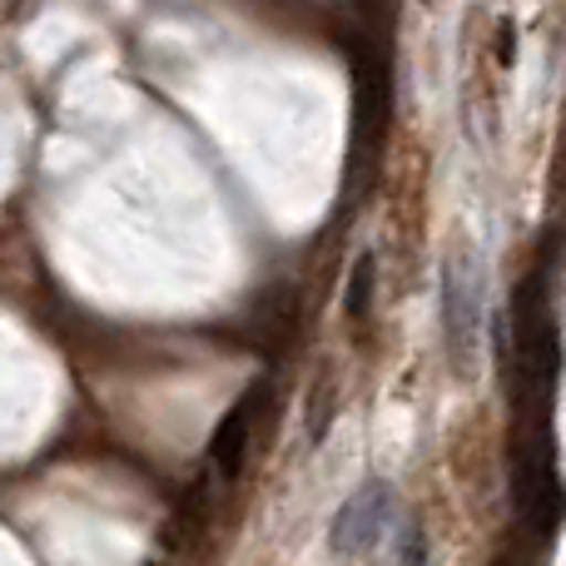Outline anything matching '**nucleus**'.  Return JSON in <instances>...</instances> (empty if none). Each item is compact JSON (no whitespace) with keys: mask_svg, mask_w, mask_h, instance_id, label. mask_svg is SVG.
<instances>
[{"mask_svg":"<svg viewBox=\"0 0 566 566\" xmlns=\"http://www.w3.org/2000/svg\"><path fill=\"white\" fill-rule=\"evenodd\" d=\"M438 303H442V338H448L452 353V368L468 373L472 368V353H478V318H482V289L478 274L468 269V259L452 254L442 264V283H438Z\"/></svg>","mask_w":566,"mask_h":566,"instance_id":"4","label":"nucleus"},{"mask_svg":"<svg viewBox=\"0 0 566 566\" xmlns=\"http://www.w3.org/2000/svg\"><path fill=\"white\" fill-rule=\"evenodd\" d=\"M402 566H428V547H422V532L408 527V542H402Z\"/></svg>","mask_w":566,"mask_h":566,"instance_id":"9","label":"nucleus"},{"mask_svg":"<svg viewBox=\"0 0 566 566\" xmlns=\"http://www.w3.org/2000/svg\"><path fill=\"white\" fill-rule=\"evenodd\" d=\"M373 289H378V259L363 249L348 269V283H343V313H348L353 323H363L373 313Z\"/></svg>","mask_w":566,"mask_h":566,"instance_id":"7","label":"nucleus"},{"mask_svg":"<svg viewBox=\"0 0 566 566\" xmlns=\"http://www.w3.org/2000/svg\"><path fill=\"white\" fill-rule=\"evenodd\" d=\"M512 348L497 338L502 348V378L512 388V402L527 422H547L552 412V388H557V363H562V338H557V313H552V289L547 274L532 269L522 279L517 298L507 308Z\"/></svg>","mask_w":566,"mask_h":566,"instance_id":"1","label":"nucleus"},{"mask_svg":"<svg viewBox=\"0 0 566 566\" xmlns=\"http://www.w3.org/2000/svg\"><path fill=\"white\" fill-rule=\"evenodd\" d=\"M512 507L517 522L532 537H552L562 522V478H557V452H552V432L547 422H527L512 442Z\"/></svg>","mask_w":566,"mask_h":566,"instance_id":"2","label":"nucleus"},{"mask_svg":"<svg viewBox=\"0 0 566 566\" xmlns=\"http://www.w3.org/2000/svg\"><path fill=\"white\" fill-rule=\"evenodd\" d=\"M259 408H264V382H254V388H249L244 398H239L234 408L224 412V418H219L214 438H209V468H214L219 478H239V472H244L249 438H254Z\"/></svg>","mask_w":566,"mask_h":566,"instance_id":"6","label":"nucleus"},{"mask_svg":"<svg viewBox=\"0 0 566 566\" xmlns=\"http://www.w3.org/2000/svg\"><path fill=\"white\" fill-rule=\"evenodd\" d=\"M388 522H392V488L378 482V478H368L338 507L333 532H328V547L338 552V557H363V552L378 547V537L388 532Z\"/></svg>","mask_w":566,"mask_h":566,"instance_id":"5","label":"nucleus"},{"mask_svg":"<svg viewBox=\"0 0 566 566\" xmlns=\"http://www.w3.org/2000/svg\"><path fill=\"white\" fill-rule=\"evenodd\" d=\"M333 412H338V392L323 382V388H318V408L308 402V442H323V438H328Z\"/></svg>","mask_w":566,"mask_h":566,"instance_id":"8","label":"nucleus"},{"mask_svg":"<svg viewBox=\"0 0 566 566\" xmlns=\"http://www.w3.org/2000/svg\"><path fill=\"white\" fill-rule=\"evenodd\" d=\"M388 119H392V75L388 60L378 50L363 45L353 55V159L358 165H378V149L388 139Z\"/></svg>","mask_w":566,"mask_h":566,"instance_id":"3","label":"nucleus"}]
</instances>
